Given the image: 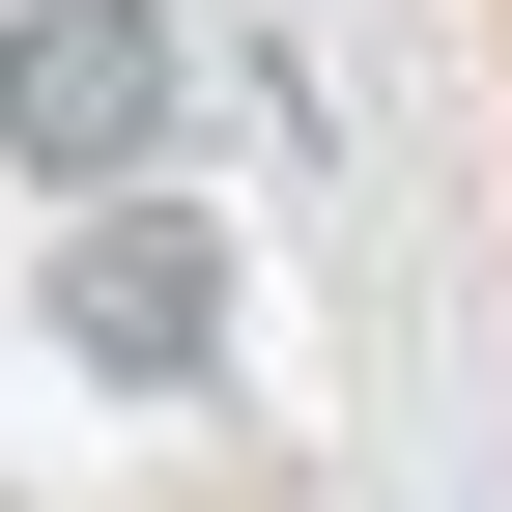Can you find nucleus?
<instances>
[{
  "mask_svg": "<svg viewBox=\"0 0 512 512\" xmlns=\"http://www.w3.org/2000/svg\"><path fill=\"white\" fill-rule=\"evenodd\" d=\"M57 342H86V370H143V399H171V370L228 342V256L171 228V200H86V256H57Z\"/></svg>",
  "mask_w": 512,
  "mask_h": 512,
  "instance_id": "obj_2",
  "label": "nucleus"
},
{
  "mask_svg": "<svg viewBox=\"0 0 512 512\" xmlns=\"http://www.w3.org/2000/svg\"><path fill=\"white\" fill-rule=\"evenodd\" d=\"M0 143H29L57 200H143V143H171V29H143V0H29V29H0Z\"/></svg>",
  "mask_w": 512,
  "mask_h": 512,
  "instance_id": "obj_1",
  "label": "nucleus"
}]
</instances>
